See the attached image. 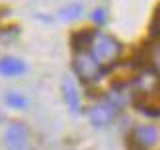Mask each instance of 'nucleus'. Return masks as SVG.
<instances>
[{
    "label": "nucleus",
    "instance_id": "9d476101",
    "mask_svg": "<svg viewBox=\"0 0 160 150\" xmlns=\"http://www.w3.org/2000/svg\"><path fill=\"white\" fill-rule=\"evenodd\" d=\"M61 20H68V22H72V20H76V18H80L82 16V6L80 4H68V6H65L61 10Z\"/></svg>",
    "mask_w": 160,
    "mask_h": 150
},
{
    "label": "nucleus",
    "instance_id": "39448f33",
    "mask_svg": "<svg viewBox=\"0 0 160 150\" xmlns=\"http://www.w3.org/2000/svg\"><path fill=\"white\" fill-rule=\"evenodd\" d=\"M4 146L8 150H26L28 148V131L23 125L14 123L4 133Z\"/></svg>",
    "mask_w": 160,
    "mask_h": 150
},
{
    "label": "nucleus",
    "instance_id": "f257e3e1",
    "mask_svg": "<svg viewBox=\"0 0 160 150\" xmlns=\"http://www.w3.org/2000/svg\"><path fill=\"white\" fill-rule=\"evenodd\" d=\"M90 55L100 66H111L121 55V43L106 33H94L90 43Z\"/></svg>",
    "mask_w": 160,
    "mask_h": 150
},
{
    "label": "nucleus",
    "instance_id": "9b49d317",
    "mask_svg": "<svg viewBox=\"0 0 160 150\" xmlns=\"http://www.w3.org/2000/svg\"><path fill=\"white\" fill-rule=\"evenodd\" d=\"M148 62H150V68L160 76V45L152 47L150 49V55H148Z\"/></svg>",
    "mask_w": 160,
    "mask_h": 150
},
{
    "label": "nucleus",
    "instance_id": "7ed1b4c3",
    "mask_svg": "<svg viewBox=\"0 0 160 150\" xmlns=\"http://www.w3.org/2000/svg\"><path fill=\"white\" fill-rule=\"evenodd\" d=\"M158 140V131L152 125H139L129 135V146L133 150H148Z\"/></svg>",
    "mask_w": 160,
    "mask_h": 150
},
{
    "label": "nucleus",
    "instance_id": "ddd939ff",
    "mask_svg": "<svg viewBox=\"0 0 160 150\" xmlns=\"http://www.w3.org/2000/svg\"><path fill=\"white\" fill-rule=\"evenodd\" d=\"M150 33H152L154 37H158V35H160V6H158V10L154 12L152 23H150Z\"/></svg>",
    "mask_w": 160,
    "mask_h": 150
},
{
    "label": "nucleus",
    "instance_id": "0eeeda50",
    "mask_svg": "<svg viewBox=\"0 0 160 150\" xmlns=\"http://www.w3.org/2000/svg\"><path fill=\"white\" fill-rule=\"evenodd\" d=\"M62 96H65V101L68 109L72 113H78L80 111V96H78V90L72 80H68V78H65V82H62Z\"/></svg>",
    "mask_w": 160,
    "mask_h": 150
},
{
    "label": "nucleus",
    "instance_id": "f8f14e48",
    "mask_svg": "<svg viewBox=\"0 0 160 150\" xmlns=\"http://www.w3.org/2000/svg\"><path fill=\"white\" fill-rule=\"evenodd\" d=\"M6 104L12 107H23L26 105V98L20 96V94H8L6 96Z\"/></svg>",
    "mask_w": 160,
    "mask_h": 150
},
{
    "label": "nucleus",
    "instance_id": "f03ea898",
    "mask_svg": "<svg viewBox=\"0 0 160 150\" xmlns=\"http://www.w3.org/2000/svg\"><path fill=\"white\" fill-rule=\"evenodd\" d=\"M72 68L84 82H96L102 76V66L96 62V59L90 53H76L72 59Z\"/></svg>",
    "mask_w": 160,
    "mask_h": 150
},
{
    "label": "nucleus",
    "instance_id": "4468645a",
    "mask_svg": "<svg viewBox=\"0 0 160 150\" xmlns=\"http://www.w3.org/2000/svg\"><path fill=\"white\" fill-rule=\"evenodd\" d=\"M92 20L96 23H103L106 22V10H103V8H96V10L92 12Z\"/></svg>",
    "mask_w": 160,
    "mask_h": 150
},
{
    "label": "nucleus",
    "instance_id": "1a4fd4ad",
    "mask_svg": "<svg viewBox=\"0 0 160 150\" xmlns=\"http://www.w3.org/2000/svg\"><path fill=\"white\" fill-rule=\"evenodd\" d=\"M92 37H94L92 31H76V33L72 35V47H74V51L76 53H84V49H90Z\"/></svg>",
    "mask_w": 160,
    "mask_h": 150
},
{
    "label": "nucleus",
    "instance_id": "20e7f679",
    "mask_svg": "<svg viewBox=\"0 0 160 150\" xmlns=\"http://www.w3.org/2000/svg\"><path fill=\"white\" fill-rule=\"evenodd\" d=\"M117 113V104L113 99H103L100 104H96L90 107V111H88V117H90V121L96 125V127H103V125L111 123V119L115 117Z\"/></svg>",
    "mask_w": 160,
    "mask_h": 150
},
{
    "label": "nucleus",
    "instance_id": "423d86ee",
    "mask_svg": "<svg viewBox=\"0 0 160 150\" xmlns=\"http://www.w3.org/2000/svg\"><path fill=\"white\" fill-rule=\"evenodd\" d=\"M137 107L147 115H160V86H154L145 94H141L137 98Z\"/></svg>",
    "mask_w": 160,
    "mask_h": 150
},
{
    "label": "nucleus",
    "instance_id": "6e6552de",
    "mask_svg": "<svg viewBox=\"0 0 160 150\" xmlns=\"http://www.w3.org/2000/svg\"><path fill=\"white\" fill-rule=\"evenodd\" d=\"M23 70H26L23 62L16 57H6L0 60V74H4V76H18Z\"/></svg>",
    "mask_w": 160,
    "mask_h": 150
}]
</instances>
